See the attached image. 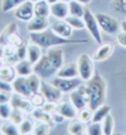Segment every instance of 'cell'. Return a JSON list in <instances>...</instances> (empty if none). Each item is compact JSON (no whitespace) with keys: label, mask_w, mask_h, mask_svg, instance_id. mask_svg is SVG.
Listing matches in <instances>:
<instances>
[{"label":"cell","mask_w":126,"mask_h":135,"mask_svg":"<svg viewBox=\"0 0 126 135\" xmlns=\"http://www.w3.org/2000/svg\"><path fill=\"white\" fill-rule=\"evenodd\" d=\"M84 87L88 96V107L93 111L106 100V81L96 72L91 80L84 82Z\"/></svg>","instance_id":"6da1fadb"},{"label":"cell","mask_w":126,"mask_h":135,"mask_svg":"<svg viewBox=\"0 0 126 135\" xmlns=\"http://www.w3.org/2000/svg\"><path fill=\"white\" fill-rule=\"evenodd\" d=\"M29 41L38 44L39 47L43 49H48L51 47H56V46H64V44H71V43H82L86 41H76V39H71V38H63L58 35L56 32H53L52 28H47V29L42 30V32H34L29 34Z\"/></svg>","instance_id":"7a4b0ae2"},{"label":"cell","mask_w":126,"mask_h":135,"mask_svg":"<svg viewBox=\"0 0 126 135\" xmlns=\"http://www.w3.org/2000/svg\"><path fill=\"white\" fill-rule=\"evenodd\" d=\"M77 67H78V75L81 77V80L86 82L91 80L95 72V61L92 57H90L88 54H79V57L77 59Z\"/></svg>","instance_id":"3957f363"},{"label":"cell","mask_w":126,"mask_h":135,"mask_svg":"<svg viewBox=\"0 0 126 135\" xmlns=\"http://www.w3.org/2000/svg\"><path fill=\"white\" fill-rule=\"evenodd\" d=\"M96 19L98 22L100 29L107 34H117L121 29V23L117 22V19L108 14L103 13H96Z\"/></svg>","instance_id":"277c9868"},{"label":"cell","mask_w":126,"mask_h":135,"mask_svg":"<svg viewBox=\"0 0 126 135\" xmlns=\"http://www.w3.org/2000/svg\"><path fill=\"white\" fill-rule=\"evenodd\" d=\"M83 20H84V25H86V29L88 30V33L91 34V37L93 38V41L97 42L98 44H102V35H101V29H100V25L96 19V15L93 13L86 9L83 14Z\"/></svg>","instance_id":"5b68a950"},{"label":"cell","mask_w":126,"mask_h":135,"mask_svg":"<svg viewBox=\"0 0 126 135\" xmlns=\"http://www.w3.org/2000/svg\"><path fill=\"white\" fill-rule=\"evenodd\" d=\"M33 71L34 73H37L41 78H51V77L56 76L57 73V68L54 67V65L48 59V57L46 54H43L41 59L33 65Z\"/></svg>","instance_id":"8992f818"},{"label":"cell","mask_w":126,"mask_h":135,"mask_svg":"<svg viewBox=\"0 0 126 135\" xmlns=\"http://www.w3.org/2000/svg\"><path fill=\"white\" fill-rule=\"evenodd\" d=\"M82 82H83V81L81 80V77L64 78V77L56 76L52 78V82L51 83H52L53 86H56L59 91H62L63 94H67V92H71L73 90H76L79 85H82Z\"/></svg>","instance_id":"52a82bcc"},{"label":"cell","mask_w":126,"mask_h":135,"mask_svg":"<svg viewBox=\"0 0 126 135\" xmlns=\"http://www.w3.org/2000/svg\"><path fill=\"white\" fill-rule=\"evenodd\" d=\"M69 101L73 104V106L78 111L88 106V96L86 92L84 85H79L76 90L69 92Z\"/></svg>","instance_id":"ba28073f"},{"label":"cell","mask_w":126,"mask_h":135,"mask_svg":"<svg viewBox=\"0 0 126 135\" xmlns=\"http://www.w3.org/2000/svg\"><path fill=\"white\" fill-rule=\"evenodd\" d=\"M13 13L15 19H18L20 22H29L34 17V3L30 0H25L18 8H15Z\"/></svg>","instance_id":"9c48e42d"},{"label":"cell","mask_w":126,"mask_h":135,"mask_svg":"<svg viewBox=\"0 0 126 135\" xmlns=\"http://www.w3.org/2000/svg\"><path fill=\"white\" fill-rule=\"evenodd\" d=\"M39 91H41L43 94V96L46 97V100L49 101V102H59L61 99H62V95H63V92L59 91V90L56 87V86H53L52 83H46V82L41 83Z\"/></svg>","instance_id":"30bf717a"},{"label":"cell","mask_w":126,"mask_h":135,"mask_svg":"<svg viewBox=\"0 0 126 135\" xmlns=\"http://www.w3.org/2000/svg\"><path fill=\"white\" fill-rule=\"evenodd\" d=\"M10 105L15 109H20L22 111H24L25 114H30L32 110L34 109V106L32 105L29 97H24L19 94H12V99H10Z\"/></svg>","instance_id":"8fae6325"},{"label":"cell","mask_w":126,"mask_h":135,"mask_svg":"<svg viewBox=\"0 0 126 135\" xmlns=\"http://www.w3.org/2000/svg\"><path fill=\"white\" fill-rule=\"evenodd\" d=\"M46 56L48 57V59L53 63L54 67H56L57 70H59L61 67L63 66V62H64V53H63V49H62L59 46L48 48L47 52H46Z\"/></svg>","instance_id":"7c38bea8"},{"label":"cell","mask_w":126,"mask_h":135,"mask_svg":"<svg viewBox=\"0 0 126 135\" xmlns=\"http://www.w3.org/2000/svg\"><path fill=\"white\" fill-rule=\"evenodd\" d=\"M51 28L53 29V32H56L58 35L63 37V38H71L73 34V28L68 24L66 19H57V22H54Z\"/></svg>","instance_id":"4fadbf2b"},{"label":"cell","mask_w":126,"mask_h":135,"mask_svg":"<svg viewBox=\"0 0 126 135\" xmlns=\"http://www.w3.org/2000/svg\"><path fill=\"white\" fill-rule=\"evenodd\" d=\"M13 85V91L15 94H19L24 97H30L32 96V91L29 88V85H28V81H27V77L23 76H17L15 80L12 82Z\"/></svg>","instance_id":"5bb4252c"},{"label":"cell","mask_w":126,"mask_h":135,"mask_svg":"<svg viewBox=\"0 0 126 135\" xmlns=\"http://www.w3.org/2000/svg\"><path fill=\"white\" fill-rule=\"evenodd\" d=\"M49 28V22L48 18L44 17H34L30 19L29 22H27V29L30 33H34V32H42V30Z\"/></svg>","instance_id":"9a60e30c"},{"label":"cell","mask_w":126,"mask_h":135,"mask_svg":"<svg viewBox=\"0 0 126 135\" xmlns=\"http://www.w3.org/2000/svg\"><path fill=\"white\" fill-rule=\"evenodd\" d=\"M51 15L54 17L56 19H66L69 15V10H68V3L66 1H57L51 5Z\"/></svg>","instance_id":"2e32d148"},{"label":"cell","mask_w":126,"mask_h":135,"mask_svg":"<svg viewBox=\"0 0 126 135\" xmlns=\"http://www.w3.org/2000/svg\"><path fill=\"white\" fill-rule=\"evenodd\" d=\"M115 51V47L110 43H103V44H100V47L97 48V51L93 54V61L95 62H102L105 59L110 58L112 56V53Z\"/></svg>","instance_id":"e0dca14e"},{"label":"cell","mask_w":126,"mask_h":135,"mask_svg":"<svg viewBox=\"0 0 126 135\" xmlns=\"http://www.w3.org/2000/svg\"><path fill=\"white\" fill-rule=\"evenodd\" d=\"M42 51H43L42 47H39L38 44L29 41V43H27V59L29 61L32 65L37 63L43 56Z\"/></svg>","instance_id":"ac0fdd59"},{"label":"cell","mask_w":126,"mask_h":135,"mask_svg":"<svg viewBox=\"0 0 126 135\" xmlns=\"http://www.w3.org/2000/svg\"><path fill=\"white\" fill-rule=\"evenodd\" d=\"M58 111L67 120L76 119V116H77V114H78V110L73 106V104L71 101H61L59 104H58Z\"/></svg>","instance_id":"d6986e66"},{"label":"cell","mask_w":126,"mask_h":135,"mask_svg":"<svg viewBox=\"0 0 126 135\" xmlns=\"http://www.w3.org/2000/svg\"><path fill=\"white\" fill-rule=\"evenodd\" d=\"M56 76L58 77H64V78H74V77H79L78 75V67H77V62H73V63H67L63 65L59 70L57 71Z\"/></svg>","instance_id":"ffe728a7"},{"label":"cell","mask_w":126,"mask_h":135,"mask_svg":"<svg viewBox=\"0 0 126 135\" xmlns=\"http://www.w3.org/2000/svg\"><path fill=\"white\" fill-rule=\"evenodd\" d=\"M4 63H8V65L14 66L17 62H19L20 59L18 57V52H17V47L14 46H10V44H6L4 46Z\"/></svg>","instance_id":"44dd1931"},{"label":"cell","mask_w":126,"mask_h":135,"mask_svg":"<svg viewBox=\"0 0 126 135\" xmlns=\"http://www.w3.org/2000/svg\"><path fill=\"white\" fill-rule=\"evenodd\" d=\"M14 68L17 71V75L18 76H23V77L29 76V75H32L34 72L33 71V65L30 63L28 59H22V61L17 62L14 65Z\"/></svg>","instance_id":"7402d4cb"},{"label":"cell","mask_w":126,"mask_h":135,"mask_svg":"<svg viewBox=\"0 0 126 135\" xmlns=\"http://www.w3.org/2000/svg\"><path fill=\"white\" fill-rule=\"evenodd\" d=\"M17 76L18 75H17V71L14 68V66L4 63L0 67V80L6 81V82H13Z\"/></svg>","instance_id":"603a6c76"},{"label":"cell","mask_w":126,"mask_h":135,"mask_svg":"<svg viewBox=\"0 0 126 135\" xmlns=\"http://www.w3.org/2000/svg\"><path fill=\"white\" fill-rule=\"evenodd\" d=\"M34 15L48 18L51 15V4L47 0H39L34 3Z\"/></svg>","instance_id":"cb8c5ba5"},{"label":"cell","mask_w":126,"mask_h":135,"mask_svg":"<svg viewBox=\"0 0 126 135\" xmlns=\"http://www.w3.org/2000/svg\"><path fill=\"white\" fill-rule=\"evenodd\" d=\"M110 112H111V107H110L108 105L102 104V105H100L97 109L93 110V112H92V120H91V121L102 123V121H103V119L106 118Z\"/></svg>","instance_id":"d4e9b609"},{"label":"cell","mask_w":126,"mask_h":135,"mask_svg":"<svg viewBox=\"0 0 126 135\" xmlns=\"http://www.w3.org/2000/svg\"><path fill=\"white\" fill-rule=\"evenodd\" d=\"M67 130L71 135H82L86 134V128H84V124L81 121V120H76V119H72L68 126H67Z\"/></svg>","instance_id":"484cf974"},{"label":"cell","mask_w":126,"mask_h":135,"mask_svg":"<svg viewBox=\"0 0 126 135\" xmlns=\"http://www.w3.org/2000/svg\"><path fill=\"white\" fill-rule=\"evenodd\" d=\"M68 10H69V15L83 18L86 8H84V4L79 3L77 0H69L68 1Z\"/></svg>","instance_id":"4316f807"},{"label":"cell","mask_w":126,"mask_h":135,"mask_svg":"<svg viewBox=\"0 0 126 135\" xmlns=\"http://www.w3.org/2000/svg\"><path fill=\"white\" fill-rule=\"evenodd\" d=\"M18 32V27L15 23H10L8 24L5 28L3 29V32L0 33V44L1 46H6L8 44V41H9V37L14 33Z\"/></svg>","instance_id":"83f0119b"},{"label":"cell","mask_w":126,"mask_h":135,"mask_svg":"<svg viewBox=\"0 0 126 135\" xmlns=\"http://www.w3.org/2000/svg\"><path fill=\"white\" fill-rule=\"evenodd\" d=\"M30 114H32L33 119L37 120V121H46V123H49V124L53 123L51 114H48L47 111H44L42 107H34Z\"/></svg>","instance_id":"f1b7e54d"},{"label":"cell","mask_w":126,"mask_h":135,"mask_svg":"<svg viewBox=\"0 0 126 135\" xmlns=\"http://www.w3.org/2000/svg\"><path fill=\"white\" fill-rule=\"evenodd\" d=\"M0 131H1V134L3 135H19V126L17 124L12 123L10 120L8 121L5 120V123L1 124V126H0Z\"/></svg>","instance_id":"f546056e"},{"label":"cell","mask_w":126,"mask_h":135,"mask_svg":"<svg viewBox=\"0 0 126 135\" xmlns=\"http://www.w3.org/2000/svg\"><path fill=\"white\" fill-rule=\"evenodd\" d=\"M52 125H53V124L46 123V121H38L37 124H34V128H33L32 134H34V135H47V134H49Z\"/></svg>","instance_id":"4dcf8cb0"},{"label":"cell","mask_w":126,"mask_h":135,"mask_svg":"<svg viewBox=\"0 0 126 135\" xmlns=\"http://www.w3.org/2000/svg\"><path fill=\"white\" fill-rule=\"evenodd\" d=\"M24 1L25 0H1V12L3 13L12 12V10L18 8Z\"/></svg>","instance_id":"1f68e13d"},{"label":"cell","mask_w":126,"mask_h":135,"mask_svg":"<svg viewBox=\"0 0 126 135\" xmlns=\"http://www.w3.org/2000/svg\"><path fill=\"white\" fill-rule=\"evenodd\" d=\"M66 20L68 22V24L72 27L73 29H77V30H81L86 28V25H84V20L83 18L81 17H74V15H68L66 18Z\"/></svg>","instance_id":"d6a6232c"},{"label":"cell","mask_w":126,"mask_h":135,"mask_svg":"<svg viewBox=\"0 0 126 135\" xmlns=\"http://www.w3.org/2000/svg\"><path fill=\"white\" fill-rule=\"evenodd\" d=\"M102 129L105 135H111L114 133V118L111 114H108L102 121Z\"/></svg>","instance_id":"836d02e7"},{"label":"cell","mask_w":126,"mask_h":135,"mask_svg":"<svg viewBox=\"0 0 126 135\" xmlns=\"http://www.w3.org/2000/svg\"><path fill=\"white\" fill-rule=\"evenodd\" d=\"M86 134H88V135H101V134H103L102 123L91 121V124H88V126L86 128Z\"/></svg>","instance_id":"e575fe53"},{"label":"cell","mask_w":126,"mask_h":135,"mask_svg":"<svg viewBox=\"0 0 126 135\" xmlns=\"http://www.w3.org/2000/svg\"><path fill=\"white\" fill-rule=\"evenodd\" d=\"M24 119H25V112L24 111H22L20 109H15V107H13L12 114H10V118H9V120H10L12 123L19 125V124L22 123Z\"/></svg>","instance_id":"d590c367"},{"label":"cell","mask_w":126,"mask_h":135,"mask_svg":"<svg viewBox=\"0 0 126 135\" xmlns=\"http://www.w3.org/2000/svg\"><path fill=\"white\" fill-rule=\"evenodd\" d=\"M18 126H19V133L20 134H32L33 128H34V123L30 119H24Z\"/></svg>","instance_id":"8d00e7d4"},{"label":"cell","mask_w":126,"mask_h":135,"mask_svg":"<svg viewBox=\"0 0 126 135\" xmlns=\"http://www.w3.org/2000/svg\"><path fill=\"white\" fill-rule=\"evenodd\" d=\"M29 100H30L32 105L34 106V107H42V106L47 102L46 97L43 96V94L41 92V91H38V92H36V94H33L29 97Z\"/></svg>","instance_id":"74e56055"},{"label":"cell","mask_w":126,"mask_h":135,"mask_svg":"<svg viewBox=\"0 0 126 135\" xmlns=\"http://www.w3.org/2000/svg\"><path fill=\"white\" fill-rule=\"evenodd\" d=\"M92 110H91L90 107L87 106V107H84V109H82V110H79L77 114L78 116V120H81L83 124L86 123H91V120H92Z\"/></svg>","instance_id":"f35d334b"},{"label":"cell","mask_w":126,"mask_h":135,"mask_svg":"<svg viewBox=\"0 0 126 135\" xmlns=\"http://www.w3.org/2000/svg\"><path fill=\"white\" fill-rule=\"evenodd\" d=\"M12 110H13V106L10 105V102L0 104V119L1 120H9Z\"/></svg>","instance_id":"ab89813d"},{"label":"cell","mask_w":126,"mask_h":135,"mask_svg":"<svg viewBox=\"0 0 126 135\" xmlns=\"http://www.w3.org/2000/svg\"><path fill=\"white\" fill-rule=\"evenodd\" d=\"M112 8L115 12L126 15V0H112Z\"/></svg>","instance_id":"60d3db41"},{"label":"cell","mask_w":126,"mask_h":135,"mask_svg":"<svg viewBox=\"0 0 126 135\" xmlns=\"http://www.w3.org/2000/svg\"><path fill=\"white\" fill-rule=\"evenodd\" d=\"M8 44H10V46H14V47H20L22 44H23V41H22V38L18 35V33H14L9 37V41H8Z\"/></svg>","instance_id":"b9f144b4"},{"label":"cell","mask_w":126,"mask_h":135,"mask_svg":"<svg viewBox=\"0 0 126 135\" xmlns=\"http://www.w3.org/2000/svg\"><path fill=\"white\" fill-rule=\"evenodd\" d=\"M42 109L44 111H47L48 114H52V112L58 110V104H57V102H49V101H47V102L42 106Z\"/></svg>","instance_id":"7bdbcfd3"},{"label":"cell","mask_w":126,"mask_h":135,"mask_svg":"<svg viewBox=\"0 0 126 135\" xmlns=\"http://www.w3.org/2000/svg\"><path fill=\"white\" fill-rule=\"evenodd\" d=\"M116 42L120 44L121 47L126 48V32H119L117 34H116Z\"/></svg>","instance_id":"ee69618b"},{"label":"cell","mask_w":126,"mask_h":135,"mask_svg":"<svg viewBox=\"0 0 126 135\" xmlns=\"http://www.w3.org/2000/svg\"><path fill=\"white\" fill-rule=\"evenodd\" d=\"M51 116H52V121L56 123V124H61V123H63V121L66 120L64 116H63L58 110H57V111H54V112H52V114H51Z\"/></svg>","instance_id":"f6af8a7d"},{"label":"cell","mask_w":126,"mask_h":135,"mask_svg":"<svg viewBox=\"0 0 126 135\" xmlns=\"http://www.w3.org/2000/svg\"><path fill=\"white\" fill-rule=\"evenodd\" d=\"M0 91H4V92H13V85L12 82H6L0 80Z\"/></svg>","instance_id":"bcb514c9"},{"label":"cell","mask_w":126,"mask_h":135,"mask_svg":"<svg viewBox=\"0 0 126 135\" xmlns=\"http://www.w3.org/2000/svg\"><path fill=\"white\" fill-rule=\"evenodd\" d=\"M17 52H18V57L20 61L22 59H27V44L23 43L20 47L17 48Z\"/></svg>","instance_id":"7dc6e473"},{"label":"cell","mask_w":126,"mask_h":135,"mask_svg":"<svg viewBox=\"0 0 126 135\" xmlns=\"http://www.w3.org/2000/svg\"><path fill=\"white\" fill-rule=\"evenodd\" d=\"M10 99H12V94H10V92H4V91H0V104L10 102Z\"/></svg>","instance_id":"c3c4849f"},{"label":"cell","mask_w":126,"mask_h":135,"mask_svg":"<svg viewBox=\"0 0 126 135\" xmlns=\"http://www.w3.org/2000/svg\"><path fill=\"white\" fill-rule=\"evenodd\" d=\"M3 57H4V46L0 44V58H3Z\"/></svg>","instance_id":"681fc988"},{"label":"cell","mask_w":126,"mask_h":135,"mask_svg":"<svg viewBox=\"0 0 126 135\" xmlns=\"http://www.w3.org/2000/svg\"><path fill=\"white\" fill-rule=\"evenodd\" d=\"M121 30L126 32V20H124V22L121 23Z\"/></svg>","instance_id":"f907efd6"},{"label":"cell","mask_w":126,"mask_h":135,"mask_svg":"<svg viewBox=\"0 0 126 135\" xmlns=\"http://www.w3.org/2000/svg\"><path fill=\"white\" fill-rule=\"evenodd\" d=\"M77 1L82 3V4H84V5H87V4H90L91 3V0H77Z\"/></svg>","instance_id":"816d5d0a"},{"label":"cell","mask_w":126,"mask_h":135,"mask_svg":"<svg viewBox=\"0 0 126 135\" xmlns=\"http://www.w3.org/2000/svg\"><path fill=\"white\" fill-rule=\"evenodd\" d=\"M47 1H48V3L51 4V5H52V4H54V3H57V1H59V0H47Z\"/></svg>","instance_id":"f5cc1de1"},{"label":"cell","mask_w":126,"mask_h":135,"mask_svg":"<svg viewBox=\"0 0 126 135\" xmlns=\"http://www.w3.org/2000/svg\"><path fill=\"white\" fill-rule=\"evenodd\" d=\"M3 65H4V59H3V58H0V67H1Z\"/></svg>","instance_id":"db71d44e"},{"label":"cell","mask_w":126,"mask_h":135,"mask_svg":"<svg viewBox=\"0 0 126 135\" xmlns=\"http://www.w3.org/2000/svg\"><path fill=\"white\" fill-rule=\"evenodd\" d=\"M30 1H33V3H36V1H39V0H30Z\"/></svg>","instance_id":"11a10c76"},{"label":"cell","mask_w":126,"mask_h":135,"mask_svg":"<svg viewBox=\"0 0 126 135\" xmlns=\"http://www.w3.org/2000/svg\"><path fill=\"white\" fill-rule=\"evenodd\" d=\"M62 1H66V3H68V1H69V0H62Z\"/></svg>","instance_id":"9f6ffc18"},{"label":"cell","mask_w":126,"mask_h":135,"mask_svg":"<svg viewBox=\"0 0 126 135\" xmlns=\"http://www.w3.org/2000/svg\"><path fill=\"white\" fill-rule=\"evenodd\" d=\"M1 124H3V123H1V119H0V126H1Z\"/></svg>","instance_id":"6f0895ef"},{"label":"cell","mask_w":126,"mask_h":135,"mask_svg":"<svg viewBox=\"0 0 126 135\" xmlns=\"http://www.w3.org/2000/svg\"><path fill=\"white\" fill-rule=\"evenodd\" d=\"M0 134H1V131H0Z\"/></svg>","instance_id":"680465c9"}]
</instances>
